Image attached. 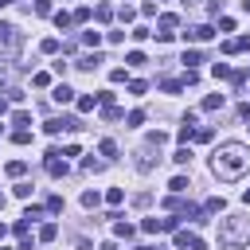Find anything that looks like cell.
<instances>
[{
  "mask_svg": "<svg viewBox=\"0 0 250 250\" xmlns=\"http://www.w3.org/2000/svg\"><path fill=\"white\" fill-rule=\"evenodd\" d=\"M211 172H215L223 184L242 180V176L250 172V148H246L242 141H227V145H219V148L211 152Z\"/></svg>",
  "mask_w": 250,
  "mask_h": 250,
  "instance_id": "1",
  "label": "cell"
},
{
  "mask_svg": "<svg viewBox=\"0 0 250 250\" xmlns=\"http://www.w3.org/2000/svg\"><path fill=\"white\" fill-rule=\"evenodd\" d=\"M4 234H8V227H4V223H0V238H4Z\"/></svg>",
  "mask_w": 250,
  "mask_h": 250,
  "instance_id": "48",
  "label": "cell"
},
{
  "mask_svg": "<svg viewBox=\"0 0 250 250\" xmlns=\"http://www.w3.org/2000/svg\"><path fill=\"white\" fill-rule=\"evenodd\" d=\"M109 82H125V66H113L109 70Z\"/></svg>",
  "mask_w": 250,
  "mask_h": 250,
  "instance_id": "42",
  "label": "cell"
},
{
  "mask_svg": "<svg viewBox=\"0 0 250 250\" xmlns=\"http://www.w3.org/2000/svg\"><path fill=\"white\" fill-rule=\"evenodd\" d=\"M102 62H105V59H102V55H98V51H94V55H82V59H78V62H74V66H78V70H98V66H102Z\"/></svg>",
  "mask_w": 250,
  "mask_h": 250,
  "instance_id": "10",
  "label": "cell"
},
{
  "mask_svg": "<svg viewBox=\"0 0 250 250\" xmlns=\"http://www.w3.org/2000/svg\"><path fill=\"white\" fill-rule=\"evenodd\" d=\"M156 148H160V145H152V141H145V145L137 148V160H133V164H137V172H148V168H152V164L160 160V156H152Z\"/></svg>",
  "mask_w": 250,
  "mask_h": 250,
  "instance_id": "5",
  "label": "cell"
},
{
  "mask_svg": "<svg viewBox=\"0 0 250 250\" xmlns=\"http://www.w3.org/2000/svg\"><path fill=\"white\" fill-rule=\"evenodd\" d=\"M238 117H242V121H250V102H242V105H238Z\"/></svg>",
  "mask_w": 250,
  "mask_h": 250,
  "instance_id": "44",
  "label": "cell"
},
{
  "mask_svg": "<svg viewBox=\"0 0 250 250\" xmlns=\"http://www.w3.org/2000/svg\"><path fill=\"white\" fill-rule=\"evenodd\" d=\"M125 121H129V125H133V129H137V125H141V121H145V109H133V113H129V117H125Z\"/></svg>",
  "mask_w": 250,
  "mask_h": 250,
  "instance_id": "39",
  "label": "cell"
},
{
  "mask_svg": "<svg viewBox=\"0 0 250 250\" xmlns=\"http://www.w3.org/2000/svg\"><path fill=\"white\" fill-rule=\"evenodd\" d=\"M62 129H70V133H74V129H82V121H78V117H51V121L43 125V133H47V137H59Z\"/></svg>",
  "mask_w": 250,
  "mask_h": 250,
  "instance_id": "4",
  "label": "cell"
},
{
  "mask_svg": "<svg viewBox=\"0 0 250 250\" xmlns=\"http://www.w3.org/2000/svg\"><path fill=\"white\" fill-rule=\"evenodd\" d=\"M219 246H227V250L250 246V215H227V219H219Z\"/></svg>",
  "mask_w": 250,
  "mask_h": 250,
  "instance_id": "2",
  "label": "cell"
},
{
  "mask_svg": "<svg viewBox=\"0 0 250 250\" xmlns=\"http://www.w3.org/2000/svg\"><path fill=\"white\" fill-rule=\"evenodd\" d=\"M211 137H215V133H211V129H207V125H199V129H195V137H191V141H211Z\"/></svg>",
  "mask_w": 250,
  "mask_h": 250,
  "instance_id": "40",
  "label": "cell"
},
{
  "mask_svg": "<svg viewBox=\"0 0 250 250\" xmlns=\"http://www.w3.org/2000/svg\"><path fill=\"white\" fill-rule=\"evenodd\" d=\"M55 234H59V227H55V223H43V227H39V238H43V242H51Z\"/></svg>",
  "mask_w": 250,
  "mask_h": 250,
  "instance_id": "27",
  "label": "cell"
},
{
  "mask_svg": "<svg viewBox=\"0 0 250 250\" xmlns=\"http://www.w3.org/2000/svg\"><path fill=\"white\" fill-rule=\"evenodd\" d=\"M31 86H39V90H43V86H51V74H47V70H39V74H31Z\"/></svg>",
  "mask_w": 250,
  "mask_h": 250,
  "instance_id": "30",
  "label": "cell"
},
{
  "mask_svg": "<svg viewBox=\"0 0 250 250\" xmlns=\"http://www.w3.org/2000/svg\"><path fill=\"white\" fill-rule=\"evenodd\" d=\"M35 16H51V0H35Z\"/></svg>",
  "mask_w": 250,
  "mask_h": 250,
  "instance_id": "41",
  "label": "cell"
},
{
  "mask_svg": "<svg viewBox=\"0 0 250 250\" xmlns=\"http://www.w3.org/2000/svg\"><path fill=\"white\" fill-rule=\"evenodd\" d=\"M168 188H172V195H184V191H188L191 184H188V176H176V180H172Z\"/></svg>",
  "mask_w": 250,
  "mask_h": 250,
  "instance_id": "22",
  "label": "cell"
},
{
  "mask_svg": "<svg viewBox=\"0 0 250 250\" xmlns=\"http://www.w3.org/2000/svg\"><path fill=\"white\" fill-rule=\"evenodd\" d=\"M82 207L94 211V207H98V191H82Z\"/></svg>",
  "mask_w": 250,
  "mask_h": 250,
  "instance_id": "32",
  "label": "cell"
},
{
  "mask_svg": "<svg viewBox=\"0 0 250 250\" xmlns=\"http://www.w3.org/2000/svg\"><path fill=\"white\" fill-rule=\"evenodd\" d=\"M4 172H8L12 180H20V176L27 172V164H23V160H8V168H4Z\"/></svg>",
  "mask_w": 250,
  "mask_h": 250,
  "instance_id": "15",
  "label": "cell"
},
{
  "mask_svg": "<svg viewBox=\"0 0 250 250\" xmlns=\"http://www.w3.org/2000/svg\"><path fill=\"white\" fill-rule=\"evenodd\" d=\"M121 199H125V191H121V188H109V191H105V203H109V207H117Z\"/></svg>",
  "mask_w": 250,
  "mask_h": 250,
  "instance_id": "26",
  "label": "cell"
},
{
  "mask_svg": "<svg viewBox=\"0 0 250 250\" xmlns=\"http://www.w3.org/2000/svg\"><path fill=\"white\" fill-rule=\"evenodd\" d=\"M145 90H148V86H145L141 78H133V82H129V94H145Z\"/></svg>",
  "mask_w": 250,
  "mask_h": 250,
  "instance_id": "43",
  "label": "cell"
},
{
  "mask_svg": "<svg viewBox=\"0 0 250 250\" xmlns=\"http://www.w3.org/2000/svg\"><path fill=\"white\" fill-rule=\"evenodd\" d=\"M180 86H184L180 78H160V90H164V94H180Z\"/></svg>",
  "mask_w": 250,
  "mask_h": 250,
  "instance_id": "20",
  "label": "cell"
},
{
  "mask_svg": "<svg viewBox=\"0 0 250 250\" xmlns=\"http://www.w3.org/2000/svg\"><path fill=\"white\" fill-rule=\"evenodd\" d=\"M180 62H184L188 70H195V62H203V55H199V51H184V59H180Z\"/></svg>",
  "mask_w": 250,
  "mask_h": 250,
  "instance_id": "19",
  "label": "cell"
},
{
  "mask_svg": "<svg viewBox=\"0 0 250 250\" xmlns=\"http://www.w3.org/2000/svg\"><path fill=\"white\" fill-rule=\"evenodd\" d=\"M176 250H203V238L195 230H176Z\"/></svg>",
  "mask_w": 250,
  "mask_h": 250,
  "instance_id": "7",
  "label": "cell"
},
{
  "mask_svg": "<svg viewBox=\"0 0 250 250\" xmlns=\"http://www.w3.org/2000/svg\"><path fill=\"white\" fill-rule=\"evenodd\" d=\"M102 156L113 160V156H117V145H113V141H102Z\"/></svg>",
  "mask_w": 250,
  "mask_h": 250,
  "instance_id": "35",
  "label": "cell"
},
{
  "mask_svg": "<svg viewBox=\"0 0 250 250\" xmlns=\"http://www.w3.org/2000/svg\"><path fill=\"white\" fill-rule=\"evenodd\" d=\"M94 105H98V94H82L78 98V113H90Z\"/></svg>",
  "mask_w": 250,
  "mask_h": 250,
  "instance_id": "14",
  "label": "cell"
},
{
  "mask_svg": "<svg viewBox=\"0 0 250 250\" xmlns=\"http://www.w3.org/2000/svg\"><path fill=\"white\" fill-rule=\"evenodd\" d=\"M59 47H62V43H59V39H55V35H51V39H43V43H39V51H43V55H59Z\"/></svg>",
  "mask_w": 250,
  "mask_h": 250,
  "instance_id": "18",
  "label": "cell"
},
{
  "mask_svg": "<svg viewBox=\"0 0 250 250\" xmlns=\"http://www.w3.org/2000/svg\"><path fill=\"white\" fill-rule=\"evenodd\" d=\"M70 23H74V16H66V12H55V27H59V31H66Z\"/></svg>",
  "mask_w": 250,
  "mask_h": 250,
  "instance_id": "24",
  "label": "cell"
},
{
  "mask_svg": "<svg viewBox=\"0 0 250 250\" xmlns=\"http://www.w3.org/2000/svg\"><path fill=\"white\" fill-rule=\"evenodd\" d=\"M0 47H4V59H16L20 47H23V35L16 23H0Z\"/></svg>",
  "mask_w": 250,
  "mask_h": 250,
  "instance_id": "3",
  "label": "cell"
},
{
  "mask_svg": "<svg viewBox=\"0 0 250 250\" xmlns=\"http://www.w3.org/2000/svg\"><path fill=\"white\" fill-rule=\"evenodd\" d=\"M74 246H78V250H94V246H90V238H74Z\"/></svg>",
  "mask_w": 250,
  "mask_h": 250,
  "instance_id": "45",
  "label": "cell"
},
{
  "mask_svg": "<svg viewBox=\"0 0 250 250\" xmlns=\"http://www.w3.org/2000/svg\"><path fill=\"white\" fill-rule=\"evenodd\" d=\"M113 234H117V238H133L137 230H133V223H125V219H117V223H113Z\"/></svg>",
  "mask_w": 250,
  "mask_h": 250,
  "instance_id": "13",
  "label": "cell"
},
{
  "mask_svg": "<svg viewBox=\"0 0 250 250\" xmlns=\"http://www.w3.org/2000/svg\"><path fill=\"white\" fill-rule=\"evenodd\" d=\"M184 39H188V43H207V39H215V27H211V23L188 27V31H184Z\"/></svg>",
  "mask_w": 250,
  "mask_h": 250,
  "instance_id": "8",
  "label": "cell"
},
{
  "mask_svg": "<svg viewBox=\"0 0 250 250\" xmlns=\"http://www.w3.org/2000/svg\"><path fill=\"white\" fill-rule=\"evenodd\" d=\"M94 16H98V23H109V20H113V8H109V4H98Z\"/></svg>",
  "mask_w": 250,
  "mask_h": 250,
  "instance_id": "16",
  "label": "cell"
},
{
  "mask_svg": "<svg viewBox=\"0 0 250 250\" xmlns=\"http://www.w3.org/2000/svg\"><path fill=\"white\" fill-rule=\"evenodd\" d=\"M223 207H227V203H223V195H211V199L203 203V211H207V215H215V211H223Z\"/></svg>",
  "mask_w": 250,
  "mask_h": 250,
  "instance_id": "23",
  "label": "cell"
},
{
  "mask_svg": "<svg viewBox=\"0 0 250 250\" xmlns=\"http://www.w3.org/2000/svg\"><path fill=\"white\" fill-rule=\"evenodd\" d=\"M51 98H55L59 105H66V102H74V90H70V86L62 82V86H55V90H51Z\"/></svg>",
  "mask_w": 250,
  "mask_h": 250,
  "instance_id": "11",
  "label": "cell"
},
{
  "mask_svg": "<svg viewBox=\"0 0 250 250\" xmlns=\"http://www.w3.org/2000/svg\"><path fill=\"white\" fill-rule=\"evenodd\" d=\"M223 102H227L223 94H207V98H203V109H207V113H215V109H223Z\"/></svg>",
  "mask_w": 250,
  "mask_h": 250,
  "instance_id": "12",
  "label": "cell"
},
{
  "mask_svg": "<svg viewBox=\"0 0 250 250\" xmlns=\"http://www.w3.org/2000/svg\"><path fill=\"white\" fill-rule=\"evenodd\" d=\"M172 160H176V164H191V148H188V145H184V148H176V152H172Z\"/></svg>",
  "mask_w": 250,
  "mask_h": 250,
  "instance_id": "25",
  "label": "cell"
},
{
  "mask_svg": "<svg viewBox=\"0 0 250 250\" xmlns=\"http://www.w3.org/2000/svg\"><path fill=\"white\" fill-rule=\"evenodd\" d=\"M98 250H117V242H102V246H98Z\"/></svg>",
  "mask_w": 250,
  "mask_h": 250,
  "instance_id": "46",
  "label": "cell"
},
{
  "mask_svg": "<svg viewBox=\"0 0 250 250\" xmlns=\"http://www.w3.org/2000/svg\"><path fill=\"white\" fill-rule=\"evenodd\" d=\"M62 207H66V203H62V195H51V199H47V211H51V215H59Z\"/></svg>",
  "mask_w": 250,
  "mask_h": 250,
  "instance_id": "33",
  "label": "cell"
},
{
  "mask_svg": "<svg viewBox=\"0 0 250 250\" xmlns=\"http://www.w3.org/2000/svg\"><path fill=\"white\" fill-rule=\"evenodd\" d=\"M176 27H180V16H172V12L160 16V31H176Z\"/></svg>",
  "mask_w": 250,
  "mask_h": 250,
  "instance_id": "17",
  "label": "cell"
},
{
  "mask_svg": "<svg viewBox=\"0 0 250 250\" xmlns=\"http://www.w3.org/2000/svg\"><path fill=\"white\" fill-rule=\"evenodd\" d=\"M242 51H250V35H238V39L223 43V55H242Z\"/></svg>",
  "mask_w": 250,
  "mask_h": 250,
  "instance_id": "9",
  "label": "cell"
},
{
  "mask_svg": "<svg viewBox=\"0 0 250 250\" xmlns=\"http://www.w3.org/2000/svg\"><path fill=\"white\" fill-rule=\"evenodd\" d=\"M141 230H145V234H156V230H160V219H145Z\"/></svg>",
  "mask_w": 250,
  "mask_h": 250,
  "instance_id": "37",
  "label": "cell"
},
{
  "mask_svg": "<svg viewBox=\"0 0 250 250\" xmlns=\"http://www.w3.org/2000/svg\"><path fill=\"white\" fill-rule=\"evenodd\" d=\"M23 219H27V223H35V219H43V207H35V203H31V207L23 211Z\"/></svg>",
  "mask_w": 250,
  "mask_h": 250,
  "instance_id": "36",
  "label": "cell"
},
{
  "mask_svg": "<svg viewBox=\"0 0 250 250\" xmlns=\"http://www.w3.org/2000/svg\"><path fill=\"white\" fill-rule=\"evenodd\" d=\"M8 4H16V0H0V8H8Z\"/></svg>",
  "mask_w": 250,
  "mask_h": 250,
  "instance_id": "49",
  "label": "cell"
},
{
  "mask_svg": "<svg viewBox=\"0 0 250 250\" xmlns=\"http://www.w3.org/2000/svg\"><path fill=\"white\" fill-rule=\"evenodd\" d=\"M4 113H8V105H4V98H0V117H4Z\"/></svg>",
  "mask_w": 250,
  "mask_h": 250,
  "instance_id": "47",
  "label": "cell"
},
{
  "mask_svg": "<svg viewBox=\"0 0 250 250\" xmlns=\"http://www.w3.org/2000/svg\"><path fill=\"white\" fill-rule=\"evenodd\" d=\"M211 74H215V78H230V74H234V70H230V66H227V62H215V66H211Z\"/></svg>",
  "mask_w": 250,
  "mask_h": 250,
  "instance_id": "29",
  "label": "cell"
},
{
  "mask_svg": "<svg viewBox=\"0 0 250 250\" xmlns=\"http://www.w3.org/2000/svg\"><path fill=\"white\" fill-rule=\"evenodd\" d=\"M12 141H16V145H31V133H27V129H16Z\"/></svg>",
  "mask_w": 250,
  "mask_h": 250,
  "instance_id": "34",
  "label": "cell"
},
{
  "mask_svg": "<svg viewBox=\"0 0 250 250\" xmlns=\"http://www.w3.org/2000/svg\"><path fill=\"white\" fill-rule=\"evenodd\" d=\"M12 125L27 129V125H31V113H27V109H16V113H12Z\"/></svg>",
  "mask_w": 250,
  "mask_h": 250,
  "instance_id": "21",
  "label": "cell"
},
{
  "mask_svg": "<svg viewBox=\"0 0 250 250\" xmlns=\"http://www.w3.org/2000/svg\"><path fill=\"white\" fill-rule=\"evenodd\" d=\"M125 62H129V66H141V62H145V55H141V51H129V55H125Z\"/></svg>",
  "mask_w": 250,
  "mask_h": 250,
  "instance_id": "38",
  "label": "cell"
},
{
  "mask_svg": "<svg viewBox=\"0 0 250 250\" xmlns=\"http://www.w3.org/2000/svg\"><path fill=\"white\" fill-rule=\"evenodd\" d=\"M102 117H105V121H121V109H117V105H102Z\"/></svg>",
  "mask_w": 250,
  "mask_h": 250,
  "instance_id": "31",
  "label": "cell"
},
{
  "mask_svg": "<svg viewBox=\"0 0 250 250\" xmlns=\"http://www.w3.org/2000/svg\"><path fill=\"white\" fill-rule=\"evenodd\" d=\"M82 43H86V47H98V43H102V31H82Z\"/></svg>",
  "mask_w": 250,
  "mask_h": 250,
  "instance_id": "28",
  "label": "cell"
},
{
  "mask_svg": "<svg viewBox=\"0 0 250 250\" xmlns=\"http://www.w3.org/2000/svg\"><path fill=\"white\" fill-rule=\"evenodd\" d=\"M59 156H62L59 148H47V176H55V180H62V176L70 172V168H66V160H59Z\"/></svg>",
  "mask_w": 250,
  "mask_h": 250,
  "instance_id": "6",
  "label": "cell"
},
{
  "mask_svg": "<svg viewBox=\"0 0 250 250\" xmlns=\"http://www.w3.org/2000/svg\"><path fill=\"white\" fill-rule=\"evenodd\" d=\"M0 207H4V195H0Z\"/></svg>",
  "mask_w": 250,
  "mask_h": 250,
  "instance_id": "50",
  "label": "cell"
}]
</instances>
